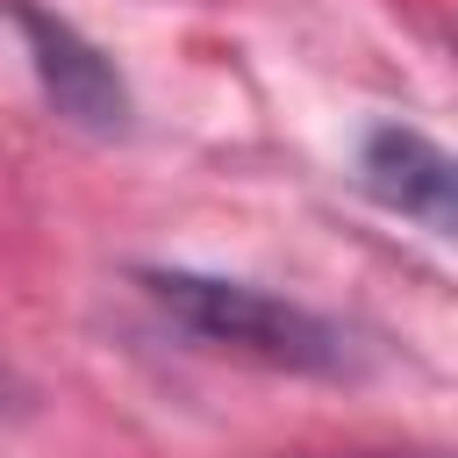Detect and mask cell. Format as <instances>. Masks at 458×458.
I'll list each match as a JSON object with an SVG mask.
<instances>
[{"label": "cell", "mask_w": 458, "mask_h": 458, "mask_svg": "<svg viewBox=\"0 0 458 458\" xmlns=\"http://www.w3.org/2000/svg\"><path fill=\"white\" fill-rule=\"evenodd\" d=\"M136 286L208 351L272 365V372H308V379H344L358 372V344L344 322H329L308 301H286L272 286L250 279H222V272H193V265H143Z\"/></svg>", "instance_id": "obj_1"}, {"label": "cell", "mask_w": 458, "mask_h": 458, "mask_svg": "<svg viewBox=\"0 0 458 458\" xmlns=\"http://www.w3.org/2000/svg\"><path fill=\"white\" fill-rule=\"evenodd\" d=\"M0 14L14 21V36L29 50V72H36L43 100L57 107V122H72L86 136H122L129 129V114H136L129 79L72 14H57L43 0H0Z\"/></svg>", "instance_id": "obj_2"}, {"label": "cell", "mask_w": 458, "mask_h": 458, "mask_svg": "<svg viewBox=\"0 0 458 458\" xmlns=\"http://www.w3.org/2000/svg\"><path fill=\"white\" fill-rule=\"evenodd\" d=\"M358 179L379 208H394L401 222L451 236L458 229V200H451V150L437 136H422L415 122H379L358 143Z\"/></svg>", "instance_id": "obj_3"}, {"label": "cell", "mask_w": 458, "mask_h": 458, "mask_svg": "<svg viewBox=\"0 0 458 458\" xmlns=\"http://www.w3.org/2000/svg\"><path fill=\"white\" fill-rule=\"evenodd\" d=\"M286 458H444V451L415 444V451H286Z\"/></svg>", "instance_id": "obj_4"}, {"label": "cell", "mask_w": 458, "mask_h": 458, "mask_svg": "<svg viewBox=\"0 0 458 458\" xmlns=\"http://www.w3.org/2000/svg\"><path fill=\"white\" fill-rule=\"evenodd\" d=\"M14 408H29V379L0 358V415H14Z\"/></svg>", "instance_id": "obj_5"}]
</instances>
